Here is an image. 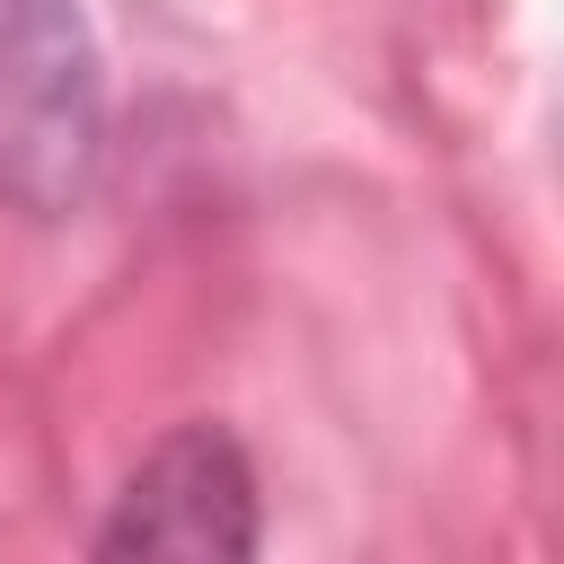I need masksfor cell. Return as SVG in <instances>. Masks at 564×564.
Returning a JSON list of instances; mask_svg holds the SVG:
<instances>
[{
    "label": "cell",
    "mask_w": 564,
    "mask_h": 564,
    "mask_svg": "<svg viewBox=\"0 0 564 564\" xmlns=\"http://www.w3.org/2000/svg\"><path fill=\"white\" fill-rule=\"evenodd\" d=\"M106 159V62L79 0H0V194L70 212Z\"/></svg>",
    "instance_id": "1"
},
{
    "label": "cell",
    "mask_w": 564,
    "mask_h": 564,
    "mask_svg": "<svg viewBox=\"0 0 564 564\" xmlns=\"http://www.w3.org/2000/svg\"><path fill=\"white\" fill-rule=\"evenodd\" d=\"M256 467L229 432L212 423H185L167 432L132 485L115 494V520L97 529V555H194V564H220V555H256Z\"/></svg>",
    "instance_id": "2"
}]
</instances>
